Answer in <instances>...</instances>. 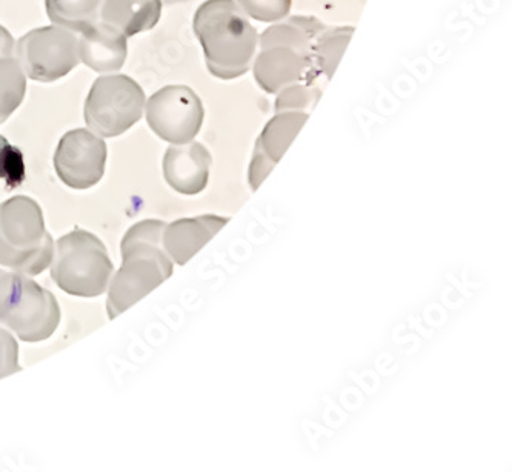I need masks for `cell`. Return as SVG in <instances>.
I'll use <instances>...</instances> for the list:
<instances>
[{
	"label": "cell",
	"mask_w": 512,
	"mask_h": 472,
	"mask_svg": "<svg viewBox=\"0 0 512 472\" xmlns=\"http://www.w3.org/2000/svg\"><path fill=\"white\" fill-rule=\"evenodd\" d=\"M113 268L104 242L88 231H71L54 245L51 277L60 290L71 296L104 294Z\"/></svg>",
	"instance_id": "cell-6"
},
{
	"label": "cell",
	"mask_w": 512,
	"mask_h": 472,
	"mask_svg": "<svg viewBox=\"0 0 512 472\" xmlns=\"http://www.w3.org/2000/svg\"><path fill=\"white\" fill-rule=\"evenodd\" d=\"M107 143L93 131L73 130L60 139L54 154V168L65 185L88 190L104 177Z\"/></svg>",
	"instance_id": "cell-10"
},
{
	"label": "cell",
	"mask_w": 512,
	"mask_h": 472,
	"mask_svg": "<svg viewBox=\"0 0 512 472\" xmlns=\"http://www.w3.org/2000/svg\"><path fill=\"white\" fill-rule=\"evenodd\" d=\"M19 371V345L13 334L0 326V379Z\"/></svg>",
	"instance_id": "cell-22"
},
{
	"label": "cell",
	"mask_w": 512,
	"mask_h": 472,
	"mask_svg": "<svg viewBox=\"0 0 512 472\" xmlns=\"http://www.w3.org/2000/svg\"><path fill=\"white\" fill-rule=\"evenodd\" d=\"M237 4L259 22H277L288 17L293 0H237Z\"/></svg>",
	"instance_id": "cell-20"
},
{
	"label": "cell",
	"mask_w": 512,
	"mask_h": 472,
	"mask_svg": "<svg viewBox=\"0 0 512 472\" xmlns=\"http://www.w3.org/2000/svg\"><path fill=\"white\" fill-rule=\"evenodd\" d=\"M194 33L217 79H237L250 70L259 34L236 0L203 2L194 16Z\"/></svg>",
	"instance_id": "cell-2"
},
{
	"label": "cell",
	"mask_w": 512,
	"mask_h": 472,
	"mask_svg": "<svg viewBox=\"0 0 512 472\" xmlns=\"http://www.w3.org/2000/svg\"><path fill=\"white\" fill-rule=\"evenodd\" d=\"M353 27L323 28L313 42V60L316 70L326 79L336 73L343 51L350 44Z\"/></svg>",
	"instance_id": "cell-17"
},
{
	"label": "cell",
	"mask_w": 512,
	"mask_h": 472,
	"mask_svg": "<svg viewBox=\"0 0 512 472\" xmlns=\"http://www.w3.org/2000/svg\"><path fill=\"white\" fill-rule=\"evenodd\" d=\"M127 51V36L102 20L80 33L79 59L97 73L120 70Z\"/></svg>",
	"instance_id": "cell-14"
},
{
	"label": "cell",
	"mask_w": 512,
	"mask_h": 472,
	"mask_svg": "<svg viewBox=\"0 0 512 472\" xmlns=\"http://www.w3.org/2000/svg\"><path fill=\"white\" fill-rule=\"evenodd\" d=\"M325 25L314 16H293L263 31L254 77L265 93L276 94L299 82L314 84L320 76L313 42Z\"/></svg>",
	"instance_id": "cell-1"
},
{
	"label": "cell",
	"mask_w": 512,
	"mask_h": 472,
	"mask_svg": "<svg viewBox=\"0 0 512 472\" xmlns=\"http://www.w3.org/2000/svg\"><path fill=\"white\" fill-rule=\"evenodd\" d=\"M165 225L167 223L160 220H143L125 234L122 266L108 293L107 311L111 320L148 296L173 274V260L162 246Z\"/></svg>",
	"instance_id": "cell-3"
},
{
	"label": "cell",
	"mask_w": 512,
	"mask_h": 472,
	"mask_svg": "<svg viewBox=\"0 0 512 472\" xmlns=\"http://www.w3.org/2000/svg\"><path fill=\"white\" fill-rule=\"evenodd\" d=\"M0 179L17 185L24 179V159L17 148L11 147L4 136H0Z\"/></svg>",
	"instance_id": "cell-21"
},
{
	"label": "cell",
	"mask_w": 512,
	"mask_h": 472,
	"mask_svg": "<svg viewBox=\"0 0 512 472\" xmlns=\"http://www.w3.org/2000/svg\"><path fill=\"white\" fill-rule=\"evenodd\" d=\"M202 100L183 85L162 88L147 102V122L162 140L182 145L191 142L202 128Z\"/></svg>",
	"instance_id": "cell-9"
},
{
	"label": "cell",
	"mask_w": 512,
	"mask_h": 472,
	"mask_svg": "<svg viewBox=\"0 0 512 472\" xmlns=\"http://www.w3.org/2000/svg\"><path fill=\"white\" fill-rule=\"evenodd\" d=\"M60 323L53 293L25 274L0 270V326L28 343L44 342Z\"/></svg>",
	"instance_id": "cell-5"
},
{
	"label": "cell",
	"mask_w": 512,
	"mask_h": 472,
	"mask_svg": "<svg viewBox=\"0 0 512 472\" xmlns=\"http://www.w3.org/2000/svg\"><path fill=\"white\" fill-rule=\"evenodd\" d=\"M320 96L322 93L319 88L314 87V84L299 82V84L290 85V87L279 91V96L276 99V113H282V111H305L308 113V110L317 104Z\"/></svg>",
	"instance_id": "cell-19"
},
{
	"label": "cell",
	"mask_w": 512,
	"mask_h": 472,
	"mask_svg": "<svg viewBox=\"0 0 512 472\" xmlns=\"http://www.w3.org/2000/svg\"><path fill=\"white\" fill-rule=\"evenodd\" d=\"M308 117H310V113H305V111H282V113H276V116L266 123V127L263 128L262 134L257 139L250 173H248V179H250V185L254 191L274 170L276 163L290 148Z\"/></svg>",
	"instance_id": "cell-11"
},
{
	"label": "cell",
	"mask_w": 512,
	"mask_h": 472,
	"mask_svg": "<svg viewBox=\"0 0 512 472\" xmlns=\"http://www.w3.org/2000/svg\"><path fill=\"white\" fill-rule=\"evenodd\" d=\"M54 242L39 203L16 196L0 203V265L37 276L51 265Z\"/></svg>",
	"instance_id": "cell-4"
},
{
	"label": "cell",
	"mask_w": 512,
	"mask_h": 472,
	"mask_svg": "<svg viewBox=\"0 0 512 472\" xmlns=\"http://www.w3.org/2000/svg\"><path fill=\"white\" fill-rule=\"evenodd\" d=\"M16 56L25 76L54 82L79 65V39L67 28H36L20 37Z\"/></svg>",
	"instance_id": "cell-8"
},
{
	"label": "cell",
	"mask_w": 512,
	"mask_h": 472,
	"mask_svg": "<svg viewBox=\"0 0 512 472\" xmlns=\"http://www.w3.org/2000/svg\"><path fill=\"white\" fill-rule=\"evenodd\" d=\"M211 163L213 157L202 143L171 145L163 157V176L177 193L196 196L207 188Z\"/></svg>",
	"instance_id": "cell-12"
},
{
	"label": "cell",
	"mask_w": 512,
	"mask_h": 472,
	"mask_svg": "<svg viewBox=\"0 0 512 472\" xmlns=\"http://www.w3.org/2000/svg\"><path fill=\"white\" fill-rule=\"evenodd\" d=\"M27 93V77L13 56L0 57V125L20 107Z\"/></svg>",
	"instance_id": "cell-18"
},
{
	"label": "cell",
	"mask_w": 512,
	"mask_h": 472,
	"mask_svg": "<svg viewBox=\"0 0 512 472\" xmlns=\"http://www.w3.org/2000/svg\"><path fill=\"white\" fill-rule=\"evenodd\" d=\"M230 217L200 216L190 219H179L165 225L162 231V246L165 253L177 265L190 262L203 246L219 234Z\"/></svg>",
	"instance_id": "cell-13"
},
{
	"label": "cell",
	"mask_w": 512,
	"mask_h": 472,
	"mask_svg": "<svg viewBox=\"0 0 512 472\" xmlns=\"http://www.w3.org/2000/svg\"><path fill=\"white\" fill-rule=\"evenodd\" d=\"M145 93L130 76H104L94 82L85 102V122L100 137H116L139 122Z\"/></svg>",
	"instance_id": "cell-7"
},
{
	"label": "cell",
	"mask_w": 512,
	"mask_h": 472,
	"mask_svg": "<svg viewBox=\"0 0 512 472\" xmlns=\"http://www.w3.org/2000/svg\"><path fill=\"white\" fill-rule=\"evenodd\" d=\"M162 16V0H102L100 20L127 37L153 30Z\"/></svg>",
	"instance_id": "cell-15"
},
{
	"label": "cell",
	"mask_w": 512,
	"mask_h": 472,
	"mask_svg": "<svg viewBox=\"0 0 512 472\" xmlns=\"http://www.w3.org/2000/svg\"><path fill=\"white\" fill-rule=\"evenodd\" d=\"M102 0H47V13L57 27L82 33L100 20Z\"/></svg>",
	"instance_id": "cell-16"
},
{
	"label": "cell",
	"mask_w": 512,
	"mask_h": 472,
	"mask_svg": "<svg viewBox=\"0 0 512 472\" xmlns=\"http://www.w3.org/2000/svg\"><path fill=\"white\" fill-rule=\"evenodd\" d=\"M14 40L7 28L0 25V57L13 56Z\"/></svg>",
	"instance_id": "cell-23"
}]
</instances>
